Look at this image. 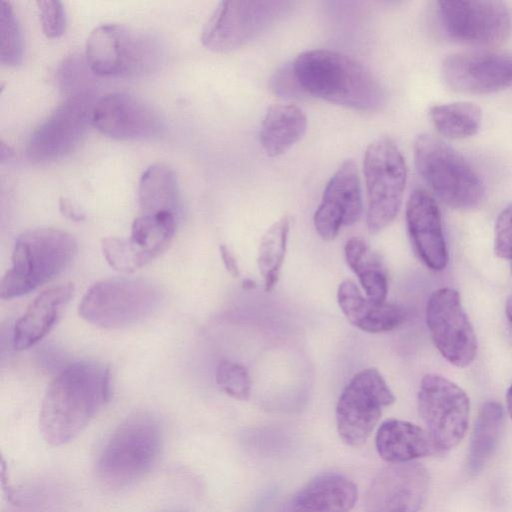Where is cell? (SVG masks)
<instances>
[{
  "instance_id": "32",
  "label": "cell",
  "mask_w": 512,
  "mask_h": 512,
  "mask_svg": "<svg viewBox=\"0 0 512 512\" xmlns=\"http://www.w3.org/2000/svg\"><path fill=\"white\" fill-rule=\"evenodd\" d=\"M22 60V42L19 24L9 2L0 5V61L3 65L16 66Z\"/></svg>"
},
{
  "instance_id": "5",
  "label": "cell",
  "mask_w": 512,
  "mask_h": 512,
  "mask_svg": "<svg viewBox=\"0 0 512 512\" xmlns=\"http://www.w3.org/2000/svg\"><path fill=\"white\" fill-rule=\"evenodd\" d=\"M86 63L99 76L125 78L151 73L160 65L163 51L158 39L123 24H103L89 34Z\"/></svg>"
},
{
  "instance_id": "17",
  "label": "cell",
  "mask_w": 512,
  "mask_h": 512,
  "mask_svg": "<svg viewBox=\"0 0 512 512\" xmlns=\"http://www.w3.org/2000/svg\"><path fill=\"white\" fill-rule=\"evenodd\" d=\"M441 71L446 85L455 91L493 93L512 86V54L494 51L455 53L445 58Z\"/></svg>"
},
{
  "instance_id": "27",
  "label": "cell",
  "mask_w": 512,
  "mask_h": 512,
  "mask_svg": "<svg viewBox=\"0 0 512 512\" xmlns=\"http://www.w3.org/2000/svg\"><path fill=\"white\" fill-rule=\"evenodd\" d=\"M504 413L502 405L487 401L479 409L471 435L467 466L471 474H478L493 456L500 439Z\"/></svg>"
},
{
  "instance_id": "10",
  "label": "cell",
  "mask_w": 512,
  "mask_h": 512,
  "mask_svg": "<svg viewBox=\"0 0 512 512\" xmlns=\"http://www.w3.org/2000/svg\"><path fill=\"white\" fill-rule=\"evenodd\" d=\"M394 402L395 396L378 370L358 372L343 389L336 406L342 441L352 447L362 446L378 423L382 409Z\"/></svg>"
},
{
  "instance_id": "28",
  "label": "cell",
  "mask_w": 512,
  "mask_h": 512,
  "mask_svg": "<svg viewBox=\"0 0 512 512\" xmlns=\"http://www.w3.org/2000/svg\"><path fill=\"white\" fill-rule=\"evenodd\" d=\"M141 214L174 213L178 207V186L174 172L166 165H150L138 186Z\"/></svg>"
},
{
  "instance_id": "23",
  "label": "cell",
  "mask_w": 512,
  "mask_h": 512,
  "mask_svg": "<svg viewBox=\"0 0 512 512\" xmlns=\"http://www.w3.org/2000/svg\"><path fill=\"white\" fill-rule=\"evenodd\" d=\"M337 301L349 323L367 333L394 330L406 318V312L401 306L370 300L352 280H345L339 285Z\"/></svg>"
},
{
  "instance_id": "11",
  "label": "cell",
  "mask_w": 512,
  "mask_h": 512,
  "mask_svg": "<svg viewBox=\"0 0 512 512\" xmlns=\"http://www.w3.org/2000/svg\"><path fill=\"white\" fill-rule=\"evenodd\" d=\"M419 414L438 452L463 439L469 424L470 402L455 383L436 374L423 377L417 397Z\"/></svg>"
},
{
  "instance_id": "39",
  "label": "cell",
  "mask_w": 512,
  "mask_h": 512,
  "mask_svg": "<svg viewBox=\"0 0 512 512\" xmlns=\"http://www.w3.org/2000/svg\"><path fill=\"white\" fill-rule=\"evenodd\" d=\"M505 314L510 328V332L512 334V295H510L506 301Z\"/></svg>"
},
{
  "instance_id": "29",
  "label": "cell",
  "mask_w": 512,
  "mask_h": 512,
  "mask_svg": "<svg viewBox=\"0 0 512 512\" xmlns=\"http://www.w3.org/2000/svg\"><path fill=\"white\" fill-rule=\"evenodd\" d=\"M291 218L284 215L263 234L258 248L257 265L264 283V290L271 291L278 282L284 262Z\"/></svg>"
},
{
  "instance_id": "37",
  "label": "cell",
  "mask_w": 512,
  "mask_h": 512,
  "mask_svg": "<svg viewBox=\"0 0 512 512\" xmlns=\"http://www.w3.org/2000/svg\"><path fill=\"white\" fill-rule=\"evenodd\" d=\"M220 256L222 259V262L228 271L229 274H231L233 277H239L240 276V269L237 264V261L234 257V255L231 253V251L228 249L226 245H221L219 247Z\"/></svg>"
},
{
  "instance_id": "19",
  "label": "cell",
  "mask_w": 512,
  "mask_h": 512,
  "mask_svg": "<svg viewBox=\"0 0 512 512\" xmlns=\"http://www.w3.org/2000/svg\"><path fill=\"white\" fill-rule=\"evenodd\" d=\"M358 170L352 159L345 160L327 183L314 214V226L325 241L335 239L342 227L356 223L362 214Z\"/></svg>"
},
{
  "instance_id": "35",
  "label": "cell",
  "mask_w": 512,
  "mask_h": 512,
  "mask_svg": "<svg viewBox=\"0 0 512 512\" xmlns=\"http://www.w3.org/2000/svg\"><path fill=\"white\" fill-rule=\"evenodd\" d=\"M494 246L498 257L512 260V204L497 219Z\"/></svg>"
},
{
  "instance_id": "31",
  "label": "cell",
  "mask_w": 512,
  "mask_h": 512,
  "mask_svg": "<svg viewBox=\"0 0 512 512\" xmlns=\"http://www.w3.org/2000/svg\"><path fill=\"white\" fill-rule=\"evenodd\" d=\"M61 499L56 486L39 482L20 490L8 512H58Z\"/></svg>"
},
{
  "instance_id": "6",
  "label": "cell",
  "mask_w": 512,
  "mask_h": 512,
  "mask_svg": "<svg viewBox=\"0 0 512 512\" xmlns=\"http://www.w3.org/2000/svg\"><path fill=\"white\" fill-rule=\"evenodd\" d=\"M413 153L419 175L446 205L469 209L481 202L484 185L478 174L443 140L430 134L419 135Z\"/></svg>"
},
{
  "instance_id": "38",
  "label": "cell",
  "mask_w": 512,
  "mask_h": 512,
  "mask_svg": "<svg viewBox=\"0 0 512 512\" xmlns=\"http://www.w3.org/2000/svg\"><path fill=\"white\" fill-rule=\"evenodd\" d=\"M60 210L65 216L71 219L80 220L83 218V216L65 199L60 200Z\"/></svg>"
},
{
  "instance_id": "4",
  "label": "cell",
  "mask_w": 512,
  "mask_h": 512,
  "mask_svg": "<svg viewBox=\"0 0 512 512\" xmlns=\"http://www.w3.org/2000/svg\"><path fill=\"white\" fill-rule=\"evenodd\" d=\"M76 253L75 238L63 230L38 227L21 233L0 283L1 298L19 297L42 286L60 274Z\"/></svg>"
},
{
  "instance_id": "33",
  "label": "cell",
  "mask_w": 512,
  "mask_h": 512,
  "mask_svg": "<svg viewBox=\"0 0 512 512\" xmlns=\"http://www.w3.org/2000/svg\"><path fill=\"white\" fill-rule=\"evenodd\" d=\"M217 385L230 397L247 400L251 392V379L246 366L241 363L224 360L216 369Z\"/></svg>"
},
{
  "instance_id": "24",
  "label": "cell",
  "mask_w": 512,
  "mask_h": 512,
  "mask_svg": "<svg viewBox=\"0 0 512 512\" xmlns=\"http://www.w3.org/2000/svg\"><path fill=\"white\" fill-rule=\"evenodd\" d=\"M375 445L389 463L412 462L438 452L426 430L399 419H388L379 426Z\"/></svg>"
},
{
  "instance_id": "12",
  "label": "cell",
  "mask_w": 512,
  "mask_h": 512,
  "mask_svg": "<svg viewBox=\"0 0 512 512\" xmlns=\"http://www.w3.org/2000/svg\"><path fill=\"white\" fill-rule=\"evenodd\" d=\"M97 98L93 90L78 91L66 98L31 134L26 155L45 163L70 153L92 124Z\"/></svg>"
},
{
  "instance_id": "14",
  "label": "cell",
  "mask_w": 512,
  "mask_h": 512,
  "mask_svg": "<svg viewBox=\"0 0 512 512\" xmlns=\"http://www.w3.org/2000/svg\"><path fill=\"white\" fill-rule=\"evenodd\" d=\"M437 17L450 39L470 45H494L507 36L510 13L500 1H439Z\"/></svg>"
},
{
  "instance_id": "16",
  "label": "cell",
  "mask_w": 512,
  "mask_h": 512,
  "mask_svg": "<svg viewBox=\"0 0 512 512\" xmlns=\"http://www.w3.org/2000/svg\"><path fill=\"white\" fill-rule=\"evenodd\" d=\"M429 474L417 462L390 463L372 480L366 512H421L429 490Z\"/></svg>"
},
{
  "instance_id": "13",
  "label": "cell",
  "mask_w": 512,
  "mask_h": 512,
  "mask_svg": "<svg viewBox=\"0 0 512 512\" xmlns=\"http://www.w3.org/2000/svg\"><path fill=\"white\" fill-rule=\"evenodd\" d=\"M426 321L435 346L448 362L466 367L474 360L477 340L458 291L445 287L433 292Z\"/></svg>"
},
{
  "instance_id": "22",
  "label": "cell",
  "mask_w": 512,
  "mask_h": 512,
  "mask_svg": "<svg viewBox=\"0 0 512 512\" xmlns=\"http://www.w3.org/2000/svg\"><path fill=\"white\" fill-rule=\"evenodd\" d=\"M73 292V285L63 284L40 293L14 326V347L24 350L42 340L57 323Z\"/></svg>"
},
{
  "instance_id": "15",
  "label": "cell",
  "mask_w": 512,
  "mask_h": 512,
  "mask_svg": "<svg viewBox=\"0 0 512 512\" xmlns=\"http://www.w3.org/2000/svg\"><path fill=\"white\" fill-rule=\"evenodd\" d=\"M176 230V214H141L132 223L129 238L107 237L101 249L114 269L131 273L164 252Z\"/></svg>"
},
{
  "instance_id": "8",
  "label": "cell",
  "mask_w": 512,
  "mask_h": 512,
  "mask_svg": "<svg viewBox=\"0 0 512 512\" xmlns=\"http://www.w3.org/2000/svg\"><path fill=\"white\" fill-rule=\"evenodd\" d=\"M289 1H222L205 23L201 41L209 50L229 52L255 40L290 10Z\"/></svg>"
},
{
  "instance_id": "7",
  "label": "cell",
  "mask_w": 512,
  "mask_h": 512,
  "mask_svg": "<svg viewBox=\"0 0 512 512\" xmlns=\"http://www.w3.org/2000/svg\"><path fill=\"white\" fill-rule=\"evenodd\" d=\"M159 289L142 279L111 278L92 285L83 296L79 315L106 329L125 328L143 321L158 307Z\"/></svg>"
},
{
  "instance_id": "40",
  "label": "cell",
  "mask_w": 512,
  "mask_h": 512,
  "mask_svg": "<svg viewBox=\"0 0 512 512\" xmlns=\"http://www.w3.org/2000/svg\"><path fill=\"white\" fill-rule=\"evenodd\" d=\"M507 410L512 419V385L509 387L506 395Z\"/></svg>"
},
{
  "instance_id": "30",
  "label": "cell",
  "mask_w": 512,
  "mask_h": 512,
  "mask_svg": "<svg viewBox=\"0 0 512 512\" xmlns=\"http://www.w3.org/2000/svg\"><path fill=\"white\" fill-rule=\"evenodd\" d=\"M429 115L438 132L451 139L474 135L482 119L480 107L464 101L433 106Z\"/></svg>"
},
{
  "instance_id": "34",
  "label": "cell",
  "mask_w": 512,
  "mask_h": 512,
  "mask_svg": "<svg viewBox=\"0 0 512 512\" xmlns=\"http://www.w3.org/2000/svg\"><path fill=\"white\" fill-rule=\"evenodd\" d=\"M36 4L40 12L43 33L49 38L61 36L66 27V16L62 2L58 0H40Z\"/></svg>"
},
{
  "instance_id": "36",
  "label": "cell",
  "mask_w": 512,
  "mask_h": 512,
  "mask_svg": "<svg viewBox=\"0 0 512 512\" xmlns=\"http://www.w3.org/2000/svg\"><path fill=\"white\" fill-rule=\"evenodd\" d=\"M270 87L276 95L283 98L306 96L295 78L291 63L284 64L274 73L270 80Z\"/></svg>"
},
{
  "instance_id": "26",
  "label": "cell",
  "mask_w": 512,
  "mask_h": 512,
  "mask_svg": "<svg viewBox=\"0 0 512 512\" xmlns=\"http://www.w3.org/2000/svg\"><path fill=\"white\" fill-rule=\"evenodd\" d=\"M347 265L357 276L367 298L383 303L388 293V281L379 256L359 237H351L344 246Z\"/></svg>"
},
{
  "instance_id": "41",
  "label": "cell",
  "mask_w": 512,
  "mask_h": 512,
  "mask_svg": "<svg viewBox=\"0 0 512 512\" xmlns=\"http://www.w3.org/2000/svg\"><path fill=\"white\" fill-rule=\"evenodd\" d=\"M164 512H187V511L181 510V509H172V510H167V511H164Z\"/></svg>"
},
{
  "instance_id": "25",
  "label": "cell",
  "mask_w": 512,
  "mask_h": 512,
  "mask_svg": "<svg viewBox=\"0 0 512 512\" xmlns=\"http://www.w3.org/2000/svg\"><path fill=\"white\" fill-rule=\"evenodd\" d=\"M307 118L293 104H274L263 118L260 128V143L265 153L276 157L285 153L305 134Z\"/></svg>"
},
{
  "instance_id": "3",
  "label": "cell",
  "mask_w": 512,
  "mask_h": 512,
  "mask_svg": "<svg viewBox=\"0 0 512 512\" xmlns=\"http://www.w3.org/2000/svg\"><path fill=\"white\" fill-rule=\"evenodd\" d=\"M162 442V428L153 414H130L112 432L99 454L95 470L98 480L112 490L131 486L157 462Z\"/></svg>"
},
{
  "instance_id": "1",
  "label": "cell",
  "mask_w": 512,
  "mask_h": 512,
  "mask_svg": "<svg viewBox=\"0 0 512 512\" xmlns=\"http://www.w3.org/2000/svg\"><path fill=\"white\" fill-rule=\"evenodd\" d=\"M110 397L109 369L91 362L63 368L41 402L39 429L51 446L64 445L81 433Z\"/></svg>"
},
{
  "instance_id": "2",
  "label": "cell",
  "mask_w": 512,
  "mask_h": 512,
  "mask_svg": "<svg viewBox=\"0 0 512 512\" xmlns=\"http://www.w3.org/2000/svg\"><path fill=\"white\" fill-rule=\"evenodd\" d=\"M291 65L305 95L361 111H378L386 103L378 78L348 55L314 49L299 54Z\"/></svg>"
},
{
  "instance_id": "9",
  "label": "cell",
  "mask_w": 512,
  "mask_h": 512,
  "mask_svg": "<svg viewBox=\"0 0 512 512\" xmlns=\"http://www.w3.org/2000/svg\"><path fill=\"white\" fill-rule=\"evenodd\" d=\"M363 171L367 227L371 233H377L393 222L399 212L407 178L406 164L395 143L381 138L367 147Z\"/></svg>"
},
{
  "instance_id": "21",
  "label": "cell",
  "mask_w": 512,
  "mask_h": 512,
  "mask_svg": "<svg viewBox=\"0 0 512 512\" xmlns=\"http://www.w3.org/2000/svg\"><path fill=\"white\" fill-rule=\"evenodd\" d=\"M357 498V486L351 480L338 473H325L288 498L279 512H349Z\"/></svg>"
},
{
  "instance_id": "20",
  "label": "cell",
  "mask_w": 512,
  "mask_h": 512,
  "mask_svg": "<svg viewBox=\"0 0 512 512\" xmlns=\"http://www.w3.org/2000/svg\"><path fill=\"white\" fill-rule=\"evenodd\" d=\"M406 224L419 259L432 270L444 269L448 255L441 215L435 199L428 192L422 189L412 192L406 206Z\"/></svg>"
},
{
  "instance_id": "18",
  "label": "cell",
  "mask_w": 512,
  "mask_h": 512,
  "mask_svg": "<svg viewBox=\"0 0 512 512\" xmlns=\"http://www.w3.org/2000/svg\"><path fill=\"white\" fill-rule=\"evenodd\" d=\"M92 125L102 134L119 140L149 139L163 129L159 114L142 99L126 92H111L98 98Z\"/></svg>"
}]
</instances>
